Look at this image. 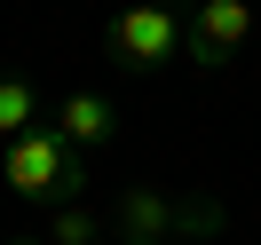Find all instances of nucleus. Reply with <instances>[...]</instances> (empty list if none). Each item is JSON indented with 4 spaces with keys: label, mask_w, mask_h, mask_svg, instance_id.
Here are the masks:
<instances>
[{
    "label": "nucleus",
    "mask_w": 261,
    "mask_h": 245,
    "mask_svg": "<svg viewBox=\"0 0 261 245\" xmlns=\"http://www.w3.org/2000/svg\"><path fill=\"white\" fill-rule=\"evenodd\" d=\"M150 8H182V0H150Z\"/></svg>",
    "instance_id": "nucleus-10"
},
{
    "label": "nucleus",
    "mask_w": 261,
    "mask_h": 245,
    "mask_svg": "<svg viewBox=\"0 0 261 245\" xmlns=\"http://www.w3.org/2000/svg\"><path fill=\"white\" fill-rule=\"evenodd\" d=\"M0 174H8V190L24 198V206H80L87 190V150H71L56 127H24L16 143H0Z\"/></svg>",
    "instance_id": "nucleus-1"
},
{
    "label": "nucleus",
    "mask_w": 261,
    "mask_h": 245,
    "mask_svg": "<svg viewBox=\"0 0 261 245\" xmlns=\"http://www.w3.org/2000/svg\"><path fill=\"white\" fill-rule=\"evenodd\" d=\"M103 48H111L119 71H166L182 56V8H150V0H127L111 24H103Z\"/></svg>",
    "instance_id": "nucleus-3"
},
{
    "label": "nucleus",
    "mask_w": 261,
    "mask_h": 245,
    "mask_svg": "<svg viewBox=\"0 0 261 245\" xmlns=\"http://www.w3.org/2000/svg\"><path fill=\"white\" fill-rule=\"evenodd\" d=\"M111 222H119V237H174V245H190V237H222L229 213L214 198H174V190L135 182V190L111 198Z\"/></svg>",
    "instance_id": "nucleus-2"
},
{
    "label": "nucleus",
    "mask_w": 261,
    "mask_h": 245,
    "mask_svg": "<svg viewBox=\"0 0 261 245\" xmlns=\"http://www.w3.org/2000/svg\"><path fill=\"white\" fill-rule=\"evenodd\" d=\"M48 245H103V222H95V206H56L48 213Z\"/></svg>",
    "instance_id": "nucleus-7"
},
{
    "label": "nucleus",
    "mask_w": 261,
    "mask_h": 245,
    "mask_svg": "<svg viewBox=\"0 0 261 245\" xmlns=\"http://www.w3.org/2000/svg\"><path fill=\"white\" fill-rule=\"evenodd\" d=\"M48 127L64 134L71 150H103V143L119 134V103H111V95H95V87H80V95H64V103H56V119H48Z\"/></svg>",
    "instance_id": "nucleus-5"
},
{
    "label": "nucleus",
    "mask_w": 261,
    "mask_h": 245,
    "mask_svg": "<svg viewBox=\"0 0 261 245\" xmlns=\"http://www.w3.org/2000/svg\"><path fill=\"white\" fill-rule=\"evenodd\" d=\"M111 245H174V237H111Z\"/></svg>",
    "instance_id": "nucleus-8"
},
{
    "label": "nucleus",
    "mask_w": 261,
    "mask_h": 245,
    "mask_svg": "<svg viewBox=\"0 0 261 245\" xmlns=\"http://www.w3.org/2000/svg\"><path fill=\"white\" fill-rule=\"evenodd\" d=\"M8 245H48V237H8Z\"/></svg>",
    "instance_id": "nucleus-9"
},
{
    "label": "nucleus",
    "mask_w": 261,
    "mask_h": 245,
    "mask_svg": "<svg viewBox=\"0 0 261 245\" xmlns=\"http://www.w3.org/2000/svg\"><path fill=\"white\" fill-rule=\"evenodd\" d=\"M24 127H40V95H32V79L0 71V143H16Z\"/></svg>",
    "instance_id": "nucleus-6"
},
{
    "label": "nucleus",
    "mask_w": 261,
    "mask_h": 245,
    "mask_svg": "<svg viewBox=\"0 0 261 245\" xmlns=\"http://www.w3.org/2000/svg\"><path fill=\"white\" fill-rule=\"evenodd\" d=\"M245 40H253V0H198L182 16V56L198 71H222Z\"/></svg>",
    "instance_id": "nucleus-4"
}]
</instances>
